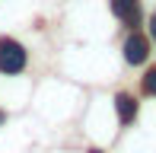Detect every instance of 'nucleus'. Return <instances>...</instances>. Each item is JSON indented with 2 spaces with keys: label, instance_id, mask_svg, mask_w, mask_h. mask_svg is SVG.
<instances>
[{
  "label": "nucleus",
  "instance_id": "obj_4",
  "mask_svg": "<svg viewBox=\"0 0 156 153\" xmlns=\"http://www.w3.org/2000/svg\"><path fill=\"white\" fill-rule=\"evenodd\" d=\"M115 109H118L121 124H131L134 118H137V99H134V96H127V93H121V96L115 99Z\"/></svg>",
  "mask_w": 156,
  "mask_h": 153
},
{
  "label": "nucleus",
  "instance_id": "obj_3",
  "mask_svg": "<svg viewBox=\"0 0 156 153\" xmlns=\"http://www.w3.org/2000/svg\"><path fill=\"white\" fill-rule=\"evenodd\" d=\"M112 13H115L118 19H124L127 26H137V19H140L137 0H112Z\"/></svg>",
  "mask_w": 156,
  "mask_h": 153
},
{
  "label": "nucleus",
  "instance_id": "obj_6",
  "mask_svg": "<svg viewBox=\"0 0 156 153\" xmlns=\"http://www.w3.org/2000/svg\"><path fill=\"white\" fill-rule=\"evenodd\" d=\"M150 35H153V41H156V13H153V19H150Z\"/></svg>",
  "mask_w": 156,
  "mask_h": 153
},
{
  "label": "nucleus",
  "instance_id": "obj_7",
  "mask_svg": "<svg viewBox=\"0 0 156 153\" xmlns=\"http://www.w3.org/2000/svg\"><path fill=\"white\" fill-rule=\"evenodd\" d=\"M89 153H102V150H89Z\"/></svg>",
  "mask_w": 156,
  "mask_h": 153
},
{
  "label": "nucleus",
  "instance_id": "obj_1",
  "mask_svg": "<svg viewBox=\"0 0 156 153\" xmlns=\"http://www.w3.org/2000/svg\"><path fill=\"white\" fill-rule=\"evenodd\" d=\"M26 67V48L13 38H0V73H19Z\"/></svg>",
  "mask_w": 156,
  "mask_h": 153
},
{
  "label": "nucleus",
  "instance_id": "obj_8",
  "mask_svg": "<svg viewBox=\"0 0 156 153\" xmlns=\"http://www.w3.org/2000/svg\"><path fill=\"white\" fill-rule=\"evenodd\" d=\"M0 121H3V112H0Z\"/></svg>",
  "mask_w": 156,
  "mask_h": 153
},
{
  "label": "nucleus",
  "instance_id": "obj_2",
  "mask_svg": "<svg viewBox=\"0 0 156 153\" xmlns=\"http://www.w3.org/2000/svg\"><path fill=\"white\" fill-rule=\"evenodd\" d=\"M147 54H150V45H147V38L134 32V35L124 41V61H127V64H144Z\"/></svg>",
  "mask_w": 156,
  "mask_h": 153
},
{
  "label": "nucleus",
  "instance_id": "obj_5",
  "mask_svg": "<svg viewBox=\"0 0 156 153\" xmlns=\"http://www.w3.org/2000/svg\"><path fill=\"white\" fill-rule=\"evenodd\" d=\"M144 89H147L150 96H156V67H153V70L144 76Z\"/></svg>",
  "mask_w": 156,
  "mask_h": 153
}]
</instances>
